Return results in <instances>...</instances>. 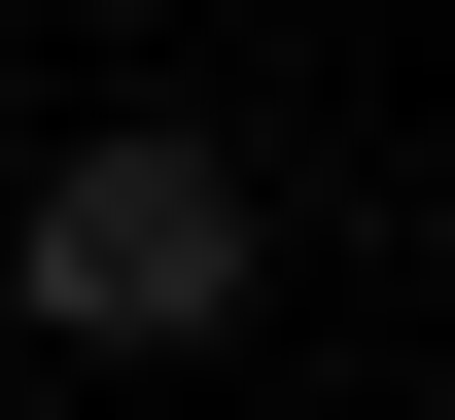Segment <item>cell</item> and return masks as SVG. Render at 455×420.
Returning a JSON list of instances; mask_svg holds the SVG:
<instances>
[{"mask_svg": "<svg viewBox=\"0 0 455 420\" xmlns=\"http://www.w3.org/2000/svg\"><path fill=\"white\" fill-rule=\"evenodd\" d=\"M245 281H281V210H245V140H175V106H106L36 210H0V315H36V351H211Z\"/></svg>", "mask_w": 455, "mask_h": 420, "instance_id": "6da1fadb", "label": "cell"}]
</instances>
